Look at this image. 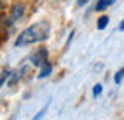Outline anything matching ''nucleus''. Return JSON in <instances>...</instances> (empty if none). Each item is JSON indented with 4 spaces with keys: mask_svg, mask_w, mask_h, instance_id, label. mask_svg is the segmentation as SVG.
<instances>
[{
    "mask_svg": "<svg viewBox=\"0 0 124 120\" xmlns=\"http://www.w3.org/2000/svg\"><path fill=\"white\" fill-rule=\"evenodd\" d=\"M50 35V23L48 21H38L31 27L25 28L22 33H20L17 40H15V46H28L33 43H38L46 40Z\"/></svg>",
    "mask_w": 124,
    "mask_h": 120,
    "instance_id": "nucleus-1",
    "label": "nucleus"
},
{
    "mask_svg": "<svg viewBox=\"0 0 124 120\" xmlns=\"http://www.w3.org/2000/svg\"><path fill=\"white\" fill-rule=\"evenodd\" d=\"M46 59H48V51L45 48H40L38 51H35L31 54V58H30V61H31L33 66H43L46 63Z\"/></svg>",
    "mask_w": 124,
    "mask_h": 120,
    "instance_id": "nucleus-2",
    "label": "nucleus"
},
{
    "mask_svg": "<svg viewBox=\"0 0 124 120\" xmlns=\"http://www.w3.org/2000/svg\"><path fill=\"white\" fill-rule=\"evenodd\" d=\"M23 13H25V3H22V2L15 3V5L12 7V10H10V17H12L13 21L20 20L22 17H23Z\"/></svg>",
    "mask_w": 124,
    "mask_h": 120,
    "instance_id": "nucleus-3",
    "label": "nucleus"
},
{
    "mask_svg": "<svg viewBox=\"0 0 124 120\" xmlns=\"http://www.w3.org/2000/svg\"><path fill=\"white\" fill-rule=\"evenodd\" d=\"M51 71H53V66H51V63H45V64L41 66V71H40L38 77H40V79H43V77H48V76L51 74Z\"/></svg>",
    "mask_w": 124,
    "mask_h": 120,
    "instance_id": "nucleus-4",
    "label": "nucleus"
},
{
    "mask_svg": "<svg viewBox=\"0 0 124 120\" xmlns=\"http://www.w3.org/2000/svg\"><path fill=\"white\" fill-rule=\"evenodd\" d=\"M109 5H111L109 0H98V3L94 5V8H96V12H103V10H106Z\"/></svg>",
    "mask_w": 124,
    "mask_h": 120,
    "instance_id": "nucleus-5",
    "label": "nucleus"
},
{
    "mask_svg": "<svg viewBox=\"0 0 124 120\" xmlns=\"http://www.w3.org/2000/svg\"><path fill=\"white\" fill-rule=\"evenodd\" d=\"M108 21H109V17H108V15H103L101 18L98 20V30H104L106 25H108Z\"/></svg>",
    "mask_w": 124,
    "mask_h": 120,
    "instance_id": "nucleus-6",
    "label": "nucleus"
},
{
    "mask_svg": "<svg viewBox=\"0 0 124 120\" xmlns=\"http://www.w3.org/2000/svg\"><path fill=\"white\" fill-rule=\"evenodd\" d=\"M124 77V69H121V71H117L114 76V82L116 84H121V79Z\"/></svg>",
    "mask_w": 124,
    "mask_h": 120,
    "instance_id": "nucleus-7",
    "label": "nucleus"
},
{
    "mask_svg": "<svg viewBox=\"0 0 124 120\" xmlns=\"http://www.w3.org/2000/svg\"><path fill=\"white\" fill-rule=\"evenodd\" d=\"M101 92H103V86H101V84H96L94 87H93V95H94V97H98Z\"/></svg>",
    "mask_w": 124,
    "mask_h": 120,
    "instance_id": "nucleus-8",
    "label": "nucleus"
},
{
    "mask_svg": "<svg viewBox=\"0 0 124 120\" xmlns=\"http://www.w3.org/2000/svg\"><path fill=\"white\" fill-rule=\"evenodd\" d=\"M8 76H10L8 71H3V73L0 74V87H2V86H3V82H5V81L8 79Z\"/></svg>",
    "mask_w": 124,
    "mask_h": 120,
    "instance_id": "nucleus-9",
    "label": "nucleus"
},
{
    "mask_svg": "<svg viewBox=\"0 0 124 120\" xmlns=\"http://www.w3.org/2000/svg\"><path fill=\"white\" fill-rule=\"evenodd\" d=\"M45 112H46V107H45V109H43V110H40L38 113H37V115H35V119L38 120V119H41V117H43V115H45Z\"/></svg>",
    "mask_w": 124,
    "mask_h": 120,
    "instance_id": "nucleus-10",
    "label": "nucleus"
},
{
    "mask_svg": "<svg viewBox=\"0 0 124 120\" xmlns=\"http://www.w3.org/2000/svg\"><path fill=\"white\" fill-rule=\"evenodd\" d=\"M88 2H89V0H78L76 3H78V7H83V5H86Z\"/></svg>",
    "mask_w": 124,
    "mask_h": 120,
    "instance_id": "nucleus-11",
    "label": "nucleus"
},
{
    "mask_svg": "<svg viewBox=\"0 0 124 120\" xmlns=\"http://www.w3.org/2000/svg\"><path fill=\"white\" fill-rule=\"evenodd\" d=\"M119 30H123V31H124V20L121 21V25H119Z\"/></svg>",
    "mask_w": 124,
    "mask_h": 120,
    "instance_id": "nucleus-12",
    "label": "nucleus"
},
{
    "mask_svg": "<svg viewBox=\"0 0 124 120\" xmlns=\"http://www.w3.org/2000/svg\"><path fill=\"white\" fill-rule=\"evenodd\" d=\"M3 2H5V0H0V8L3 7Z\"/></svg>",
    "mask_w": 124,
    "mask_h": 120,
    "instance_id": "nucleus-13",
    "label": "nucleus"
},
{
    "mask_svg": "<svg viewBox=\"0 0 124 120\" xmlns=\"http://www.w3.org/2000/svg\"><path fill=\"white\" fill-rule=\"evenodd\" d=\"M109 2H111V3H113V2H114V0H109Z\"/></svg>",
    "mask_w": 124,
    "mask_h": 120,
    "instance_id": "nucleus-14",
    "label": "nucleus"
}]
</instances>
